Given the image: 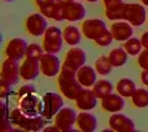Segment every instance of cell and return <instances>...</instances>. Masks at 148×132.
<instances>
[{
    "label": "cell",
    "instance_id": "52a82bcc",
    "mask_svg": "<svg viewBox=\"0 0 148 132\" xmlns=\"http://www.w3.org/2000/svg\"><path fill=\"white\" fill-rule=\"evenodd\" d=\"M77 112L72 107H62L54 116V125L62 132L73 131V125L77 124Z\"/></svg>",
    "mask_w": 148,
    "mask_h": 132
},
{
    "label": "cell",
    "instance_id": "4fadbf2b",
    "mask_svg": "<svg viewBox=\"0 0 148 132\" xmlns=\"http://www.w3.org/2000/svg\"><path fill=\"white\" fill-rule=\"evenodd\" d=\"M20 109L22 112L29 116H38L41 115V99L37 96L36 93L27 94L20 98Z\"/></svg>",
    "mask_w": 148,
    "mask_h": 132
},
{
    "label": "cell",
    "instance_id": "7c38bea8",
    "mask_svg": "<svg viewBox=\"0 0 148 132\" xmlns=\"http://www.w3.org/2000/svg\"><path fill=\"white\" fill-rule=\"evenodd\" d=\"M27 47H29V44H27V42L24 38H20V37L11 38L5 47V54L9 58L20 61L21 58L26 57Z\"/></svg>",
    "mask_w": 148,
    "mask_h": 132
},
{
    "label": "cell",
    "instance_id": "83f0119b",
    "mask_svg": "<svg viewBox=\"0 0 148 132\" xmlns=\"http://www.w3.org/2000/svg\"><path fill=\"white\" fill-rule=\"evenodd\" d=\"M132 103L136 107H147L148 106V90L146 89H136L132 94Z\"/></svg>",
    "mask_w": 148,
    "mask_h": 132
},
{
    "label": "cell",
    "instance_id": "44dd1931",
    "mask_svg": "<svg viewBox=\"0 0 148 132\" xmlns=\"http://www.w3.org/2000/svg\"><path fill=\"white\" fill-rule=\"evenodd\" d=\"M77 125L83 132H94L98 126V120L90 112H79L77 116Z\"/></svg>",
    "mask_w": 148,
    "mask_h": 132
},
{
    "label": "cell",
    "instance_id": "7402d4cb",
    "mask_svg": "<svg viewBox=\"0 0 148 132\" xmlns=\"http://www.w3.org/2000/svg\"><path fill=\"white\" fill-rule=\"evenodd\" d=\"M77 78L84 88H90L96 83V70L89 66H83L77 72Z\"/></svg>",
    "mask_w": 148,
    "mask_h": 132
},
{
    "label": "cell",
    "instance_id": "484cf974",
    "mask_svg": "<svg viewBox=\"0 0 148 132\" xmlns=\"http://www.w3.org/2000/svg\"><path fill=\"white\" fill-rule=\"evenodd\" d=\"M136 85L133 83L132 79H128V78H122L117 81V85H116V90L120 95H122L123 98H131L132 94L135 93L136 90Z\"/></svg>",
    "mask_w": 148,
    "mask_h": 132
},
{
    "label": "cell",
    "instance_id": "9c48e42d",
    "mask_svg": "<svg viewBox=\"0 0 148 132\" xmlns=\"http://www.w3.org/2000/svg\"><path fill=\"white\" fill-rule=\"evenodd\" d=\"M108 30L105 22L100 19H89L85 20L82 24V34L85 36L88 40L95 41L99 38L105 31Z\"/></svg>",
    "mask_w": 148,
    "mask_h": 132
},
{
    "label": "cell",
    "instance_id": "d4e9b609",
    "mask_svg": "<svg viewBox=\"0 0 148 132\" xmlns=\"http://www.w3.org/2000/svg\"><path fill=\"white\" fill-rule=\"evenodd\" d=\"M112 83L108 79H101V80H96V83L92 85V92L95 93V95L98 96V99H104L105 96H108L109 94L112 93Z\"/></svg>",
    "mask_w": 148,
    "mask_h": 132
},
{
    "label": "cell",
    "instance_id": "b9f144b4",
    "mask_svg": "<svg viewBox=\"0 0 148 132\" xmlns=\"http://www.w3.org/2000/svg\"><path fill=\"white\" fill-rule=\"evenodd\" d=\"M79 1V0H78ZM85 1H89V3H96V1H99V0H85Z\"/></svg>",
    "mask_w": 148,
    "mask_h": 132
},
{
    "label": "cell",
    "instance_id": "ba28073f",
    "mask_svg": "<svg viewBox=\"0 0 148 132\" xmlns=\"http://www.w3.org/2000/svg\"><path fill=\"white\" fill-rule=\"evenodd\" d=\"M40 68H41V73L45 77L52 78L59 74V72L62 69V64L59 58L52 53H46L42 56V58L40 60Z\"/></svg>",
    "mask_w": 148,
    "mask_h": 132
},
{
    "label": "cell",
    "instance_id": "d590c367",
    "mask_svg": "<svg viewBox=\"0 0 148 132\" xmlns=\"http://www.w3.org/2000/svg\"><path fill=\"white\" fill-rule=\"evenodd\" d=\"M34 1H35V4H36L37 8H38V9H42V8H45V6L49 5V4L54 3L56 0H34Z\"/></svg>",
    "mask_w": 148,
    "mask_h": 132
},
{
    "label": "cell",
    "instance_id": "8fae6325",
    "mask_svg": "<svg viewBox=\"0 0 148 132\" xmlns=\"http://www.w3.org/2000/svg\"><path fill=\"white\" fill-rule=\"evenodd\" d=\"M85 61H86V54L84 52V49H82L79 47H73L66 53L63 66L74 72H78L80 67L84 66Z\"/></svg>",
    "mask_w": 148,
    "mask_h": 132
},
{
    "label": "cell",
    "instance_id": "d6986e66",
    "mask_svg": "<svg viewBox=\"0 0 148 132\" xmlns=\"http://www.w3.org/2000/svg\"><path fill=\"white\" fill-rule=\"evenodd\" d=\"M105 15L111 21L122 20V10L125 3L122 0H103Z\"/></svg>",
    "mask_w": 148,
    "mask_h": 132
},
{
    "label": "cell",
    "instance_id": "cb8c5ba5",
    "mask_svg": "<svg viewBox=\"0 0 148 132\" xmlns=\"http://www.w3.org/2000/svg\"><path fill=\"white\" fill-rule=\"evenodd\" d=\"M63 38H64V42L68 43L69 46H77L82 40V32L79 31L78 27L73 26V25H69V26L64 27Z\"/></svg>",
    "mask_w": 148,
    "mask_h": 132
},
{
    "label": "cell",
    "instance_id": "8d00e7d4",
    "mask_svg": "<svg viewBox=\"0 0 148 132\" xmlns=\"http://www.w3.org/2000/svg\"><path fill=\"white\" fill-rule=\"evenodd\" d=\"M141 80L142 83L148 86V69H143L141 73Z\"/></svg>",
    "mask_w": 148,
    "mask_h": 132
},
{
    "label": "cell",
    "instance_id": "7bdbcfd3",
    "mask_svg": "<svg viewBox=\"0 0 148 132\" xmlns=\"http://www.w3.org/2000/svg\"><path fill=\"white\" fill-rule=\"evenodd\" d=\"M4 1H12V0H4Z\"/></svg>",
    "mask_w": 148,
    "mask_h": 132
},
{
    "label": "cell",
    "instance_id": "f546056e",
    "mask_svg": "<svg viewBox=\"0 0 148 132\" xmlns=\"http://www.w3.org/2000/svg\"><path fill=\"white\" fill-rule=\"evenodd\" d=\"M123 48L126 49V52L130 54V56H138V54L142 52L143 46H142L141 40L131 37L123 43Z\"/></svg>",
    "mask_w": 148,
    "mask_h": 132
},
{
    "label": "cell",
    "instance_id": "d6a6232c",
    "mask_svg": "<svg viewBox=\"0 0 148 132\" xmlns=\"http://www.w3.org/2000/svg\"><path fill=\"white\" fill-rule=\"evenodd\" d=\"M138 66L142 69H148V48H143V51L138 54Z\"/></svg>",
    "mask_w": 148,
    "mask_h": 132
},
{
    "label": "cell",
    "instance_id": "30bf717a",
    "mask_svg": "<svg viewBox=\"0 0 148 132\" xmlns=\"http://www.w3.org/2000/svg\"><path fill=\"white\" fill-rule=\"evenodd\" d=\"M0 77H1L3 80L8 81L9 84L15 85L18 81V78H20V66H18V61L8 57L1 64Z\"/></svg>",
    "mask_w": 148,
    "mask_h": 132
},
{
    "label": "cell",
    "instance_id": "836d02e7",
    "mask_svg": "<svg viewBox=\"0 0 148 132\" xmlns=\"http://www.w3.org/2000/svg\"><path fill=\"white\" fill-rule=\"evenodd\" d=\"M11 84H9L8 81L3 80L0 81V98L1 99H5L6 96H9V95L11 94Z\"/></svg>",
    "mask_w": 148,
    "mask_h": 132
},
{
    "label": "cell",
    "instance_id": "60d3db41",
    "mask_svg": "<svg viewBox=\"0 0 148 132\" xmlns=\"http://www.w3.org/2000/svg\"><path fill=\"white\" fill-rule=\"evenodd\" d=\"M141 3L143 4V5H146V6H148V0H141Z\"/></svg>",
    "mask_w": 148,
    "mask_h": 132
},
{
    "label": "cell",
    "instance_id": "603a6c76",
    "mask_svg": "<svg viewBox=\"0 0 148 132\" xmlns=\"http://www.w3.org/2000/svg\"><path fill=\"white\" fill-rule=\"evenodd\" d=\"M40 12L45 15L48 19H52L54 21H63L64 19V4H59L54 1L49 5L40 9Z\"/></svg>",
    "mask_w": 148,
    "mask_h": 132
},
{
    "label": "cell",
    "instance_id": "74e56055",
    "mask_svg": "<svg viewBox=\"0 0 148 132\" xmlns=\"http://www.w3.org/2000/svg\"><path fill=\"white\" fill-rule=\"evenodd\" d=\"M141 42H142L143 48H148V31L142 35V37H141Z\"/></svg>",
    "mask_w": 148,
    "mask_h": 132
},
{
    "label": "cell",
    "instance_id": "ab89813d",
    "mask_svg": "<svg viewBox=\"0 0 148 132\" xmlns=\"http://www.w3.org/2000/svg\"><path fill=\"white\" fill-rule=\"evenodd\" d=\"M56 1L59 3V4H68V3L73 1V0H56Z\"/></svg>",
    "mask_w": 148,
    "mask_h": 132
},
{
    "label": "cell",
    "instance_id": "3957f363",
    "mask_svg": "<svg viewBox=\"0 0 148 132\" xmlns=\"http://www.w3.org/2000/svg\"><path fill=\"white\" fill-rule=\"evenodd\" d=\"M63 31H61L56 26H49L43 35L42 47L46 53L57 54L61 52L63 47Z\"/></svg>",
    "mask_w": 148,
    "mask_h": 132
},
{
    "label": "cell",
    "instance_id": "8992f818",
    "mask_svg": "<svg viewBox=\"0 0 148 132\" xmlns=\"http://www.w3.org/2000/svg\"><path fill=\"white\" fill-rule=\"evenodd\" d=\"M25 29L31 36L34 37H40L43 36L47 27V20L46 16L42 15L41 12H35L27 16V19L25 21Z\"/></svg>",
    "mask_w": 148,
    "mask_h": 132
},
{
    "label": "cell",
    "instance_id": "f1b7e54d",
    "mask_svg": "<svg viewBox=\"0 0 148 132\" xmlns=\"http://www.w3.org/2000/svg\"><path fill=\"white\" fill-rule=\"evenodd\" d=\"M95 70L101 75H108L112 70V64L109 60V57L100 56L98 60L95 61Z\"/></svg>",
    "mask_w": 148,
    "mask_h": 132
},
{
    "label": "cell",
    "instance_id": "4dcf8cb0",
    "mask_svg": "<svg viewBox=\"0 0 148 132\" xmlns=\"http://www.w3.org/2000/svg\"><path fill=\"white\" fill-rule=\"evenodd\" d=\"M43 54H45V49L42 46H40V44H37V43H31V44H29V47H27L26 58L40 61Z\"/></svg>",
    "mask_w": 148,
    "mask_h": 132
},
{
    "label": "cell",
    "instance_id": "9a60e30c",
    "mask_svg": "<svg viewBox=\"0 0 148 132\" xmlns=\"http://www.w3.org/2000/svg\"><path fill=\"white\" fill-rule=\"evenodd\" d=\"M74 101H75V105L79 110L90 111L98 104V96H96L92 90H90L89 88H85L80 90V93L78 94V96L75 98Z\"/></svg>",
    "mask_w": 148,
    "mask_h": 132
},
{
    "label": "cell",
    "instance_id": "4316f807",
    "mask_svg": "<svg viewBox=\"0 0 148 132\" xmlns=\"http://www.w3.org/2000/svg\"><path fill=\"white\" fill-rule=\"evenodd\" d=\"M128 53L125 48H115L109 53V60L112 67H122L127 62Z\"/></svg>",
    "mask_w": 148,
    "mask_h": 132
},
{
    "label": "cell",
    "instance_id": "e575fe53",
    "mask_svg": "<svg viewBox=\"0 0 148 132\" xmlns=\"http://www.w3.org/2000/svg\"><path fill=\"white\" fill-rule=\"evenodd\" d=\"M31 93H36L35 86L32 84H26V85H22L20 88V90H18V93H17V96H18V99H20V98L25 96V95H27V94H31Z\"/></svg>",
    "mask_w": 148,
    "mask_h": 132
},
{
    "label": "cell",
    "instance_id": "1f68e13d",
    "mask_svg": "<svg viewBox=\"0 0 148 132\" xmlns=\"http://www.w3.org/2000/svg\"><path fill=\"white\" fill-rule=\"evenodd\" d=\"M112 40H114V37H112V34H111V31L110 30H106L99 38H96L94 41V42L98 44V46H100V47H108V46H110V44H111Z\"/></svg>",
    "mask_w": 148,
    "mask_h": 132
},
{
    "label": "cell",
    "instance_id": "e0dca14e",
    "mask_svg": "<svg viewBox=\"0 0 148 132\" xmlns=\"http://www.w3.org/2000/svg\"><path fill=\"white\" fill-rule=\"evenodd\" d=\"M85 8L83 6L78 0H73V1L64 4V19L71 22L80 21L84 19L85 16Z\"/></svg>",
    "mask_w": 148,
    "mask_h": 132
},
{
    "label": "cell",
    "instance_id": "ffe728a7",
    "mask_svg": "<svg viewBox=\"0 0 148 132\" xmlns=\"http://www.w3.org/2000/svg\"><path fill=\"white\" fill-rule=\"evenodd\" d=\"M101 107L108 112H120L125 107L123 96L120 94L111 93L108 96L101 99Z\"/></svg>",
    "mask_w": 148,
    "mask_h": 132
},
{
    "label": "cell",
    "instance_id": "5bb4252c",
    "mask_svg": "<svg viewBox=\"0 0 148 132\" xmlns=\"http://www.w3.org/2000/svg\"><path fill=\"white\" fill-rule=\"evenodd\" d=\"M109 125L111 130L117 132H132L135 131V122L123 114L114 112L109 119Z\"/></svg>",
    "mask_w": 148,
    "mask_h": 132
},
{
    "label": "cell",
    "instance_id": "277c9868",
    "mask_svg": "<svg viewBox=\"0 0 148 132\" xmlns=\"http://www.w3.org/2000/svg\"><path fill=\"white\" fill-rule=\"evenodd\" d=\"M63 98L57 93H46L41 98V115L49 120L63 107Z\"/></svg>",
    "mask_w": 148,
    "mask_h": 132
},
{
    "label": "cell",
    "instance_id": "f35d334b",
    "mask_svg": "<svg viewBox=\"0 0 148 132\" xmlns=\"http://www.w3.org/2000/svg\"><path fill=\"white\" fill-rule=\"evenodd\" d=\"M43 131H45V132H49V131H58V132H59L61 130H59V127H58V126H56V125H54V126L45 127V129H43Z\"/></svg>",
    "mask_w": 148,
    "mask_h": 132
},
{
    "label": "cell",
    "instance_id": "ac0fdd59",
    "mask_svg": "<svg viewBox=\"0 0 148 132\" xmlns=\"http://www.w3.org/2000/svg\"><path fill=\"white\" fill-rule=\"evenodd\" d=\"M40 72H41L40 61L26 58L20 66V77L26 81L36 79L38 77Z\"/></svg>",
    "mask_w": 148,
    "mask_h": 132
},
{
    "label": "cell",
    "instance_id": "5b68a950",
    "mask_svg": "<svg viewBox=\"0 0 148 132\" xmlns=\"http://www.w3.org/2000/svg\"><path fill=\"white\" fill-rule=\"evenodd\" d=\"M147 11L141 4H125L122 10V20L130 22L132 26L140 27L146 22Z\"/></svg>",
    "mask_w": 148,
    "mask_h": 132
},
{
    "label": "cell",
    "instance_id": "2e32d148",
    "mask_svg": "<svg viewBox=\"0 0 148 132\" xmlns=\"http://www.w3.org/2000/svg\"><path fill=\"white\" fill-rule=\"evenodd\" d=\"M110 31L112 34L114 40L120 41V42H126L133 35L132 25L125 20L114 21V24H111L110 26Z\"/></svg>",
    "mask_w": 148,
    "mask_h": 132
},
{
    "label": "cell",
    "instance_id": "7a4b0ae2",
    "mask_svg": "<svg viewBox=\"0 0 148 132\" xmlns=\"http://www.w3.org/2000/svg\"><path fill=\"white\" fill-rule=\"evenodd\" d=\"M10 122L14 125H17L20 129L26 131H41L45 129L46 119L42 115L38 116H29L22 112L20 107L14 109L9 115Z\"/></svg>",
    "mask_w": 148,
    "mask_h": 132
},
{
    "label": "cell",
    "instance_id": "6da1fadb",
    "mask_svg": "<svg viewBox=\"0 0 148 132\" xmlns=\"http://www.w3.org/2000/svg\"><path fill=\"white\" fill-rule=\"evenodd\" d=\"M57 83L63 96H66L69 100H75L78 94L83 89V85L79 83V80L77 78V72L64 67L63 64H62V69L58 74Z\"/></svg>",
    "mask_w": 148,
    "mask_h": 132
}]
</instances>
